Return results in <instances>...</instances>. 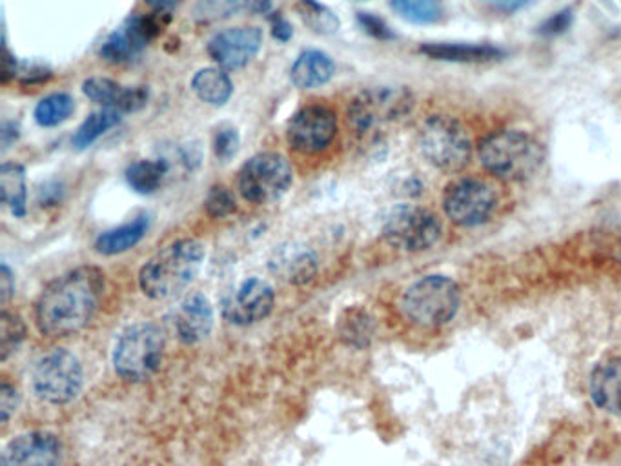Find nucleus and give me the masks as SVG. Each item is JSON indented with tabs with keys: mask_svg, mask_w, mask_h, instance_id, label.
<instances>
[{
	"mask_svg": "<svg viewBox=\"0 0 621 466\" xmlns=\"http://www.w3.org/2000/svg\"><path fill=\"white\" fill-rule=\"evenodd\" d=\"M104 294V274L81 266L52 280L36 300V327L44 336L67 337L88 327Z\"/></svg>",
	"mask_w": 621,
	"mask_h": 466,
	"instance_id": "nucleus-1",
	"label": "nucleus"
},
{
	"mask_svg": "<svg viewBox=\"0 0 621 466\" xmlns=\"http://www.w3.org/2000/svg\"><path fill=\"white\" fill-rule=\"evenodd\" d=\"M204 257V246L196 239L173 241L140 268V290L156 300L181 296L201 272Z\"/></svg>",
	"mask_w": 621,
	"mask_h": 466,
	"instance_id": "nucleus-2",
	"label": "nucleus"
},
{
	"mask_svg": "<svg viewBox=\"0 0 621 466\" xmlns=\"http://www.w3.org/2000/svg\"><path fill=\"white\" fill-rule=\"evenodd\" d=\"M483 168L507 182L533 179L544 167V146L533 135L518 130H502L488 135L477 148Z\"/></svg>",
	"mask_w": 621,
	"mask_h": 466,
	"instance_id": "nucleus-3",
	"label": "nucleus"
},
{
	"mask_svg": "<svg viewBox=\"0 0 621 466\" xmlns=\"http://www.w3.org/2000/svg\"><path fill=\"white\" fill-rule=\"evenodd\" d=\"M166 339L154 322H137L126 328L115 342V372L128 383H143L156 375L165 358Z\"/></svg>",
	"mask_w": 621,
	"mask_h": 466,
	"instance_id": "nucleus-4",
	"label": "nucleus"
},
{
	"mask_svg": "<svg viewBox=\"0 0 621 466\" xmlns=\"http://www.w3.org/2000/svg\"><path fill=\"white\" fill-rule=\"evenodd\" d=\"M412 108L414 95L407 88L381 86L365 89L348 106V126L358 137L368 139L376 137L385 126L404 119Z\"/></svg>",
	"mask_w": 621,
	"mask_h": 466,
	"instance_id": "nucleus-5",
	"label": "nucleus"
},
{
	"mask_svg": "<svg viewBox=\"0 0 621 466\" xmlns=\"http://www.w3.org/2000/svg\"><path fill=\"white\" fill-rule=\"evenodd\" d=\"M460 286L446 275H427L404 292L401 308L418 327H443L460 310Z\"/></svg>",
	"mask_w": 621,
	"mask_h": 466,
	"instance_id": "nucleus-6",
	"label": "nucleus"
},
{
	"mask_svg": "<svg viewBox=\"0 0 621 466\" xmlns=\"http://www.w3.org/2000/svg\"><path fill=\"white\" fill-rule=\"evenodd\" d=\"M420 146L427 161L445 173H457L471 161V137L463 125L449 115H434L425 120Z\"/></svg>",
	"mask_w": 621,
	"mask_h": 466,
	"instance_id": "nucleus-7",
	"label": "nucleus"
},
{
	"mask_svg": "<svg viewBox=\"0 0 621 466\" xmlns=\"http://www.w3.org/2000/svg\"><path fill=\"white\" fill-rule=\"evenodd\" d=\"M32 383L36 398L44 403H72L83 390V364L77 356H73L64 348H55L36 361Z\"/></svg>",
	"mask_w": 621,
	"mask_h": 466,
	"instance_id": "nucleus-8",
	"label": "nucleus"
},
{
	"mask_svg": "<svg viewBox=\"0 0 621 466\" xmlns=\"http://www.w3.org/2000/svg\"><path fill=\"white\" fill-rule=\"evenodd\" d=\"M294 182V170L285 156L264 151L244 162L239 170V193L254 204L280 201Z\"/></svg>",
	"mask_w": 621,
	"mask_h": 466,
	"instance_id": "nucleus-9",
	"label": "nucleus"
},
{
	"mask_svg": "<svg viewBox=\"0 0 621 466\" xmlns=\"http://www.w3.org/2000/svg\"><path fill=\"white\" fill-rule=\"evenodd\" d=\"M440 219L427 208L399 204L387 215L383 237L393 248L403 252H425L441 239Z\"/></svg>",
	"mask_w": 621,
	"mask_h": 466,
	"instance_id": "nucleus-10",
	"label": "nucleus"
},
{
	"mask_svg": "<svg viewBox=\"0 0 621 466\" xmlns=\"http://www.w3.org/2000/svg\"><path fill=\"white\" fill-rule=\"evenodd\" d=\"M497 208V193L488 182L480 179H460L446 187L443 210L452 223L474 229L487 223Z\"/></svg>",
	"mask_w": 621,
	"mask_h": 466,
	"instance_id": "nucleus-11",
	"label": "nucleus"
},
{
	"mask_svg": "<svg viewBox=\"0 0 621 466\" xmlns=\"http://www.w3.org/2000/svg\"><path fill=\"white\" fill-rule=\"evenodd\" d=\"M166 24L168 17L165 11L148 15L137 13L104 41L98 53L109 64L131 63L156 36L161 35Z\"/></svg>",
	"mask_w": 621,
	"mask_h": 466,
	"instance_id": "nucleus-12",
	"label": "nucleus"
},
{
	"mask_svg": "<svg viewBox=\"0 0 621 466\" xmlns=\"http://www.w3.org/2000/svg\"><path fill=\"white\" fill-rule=\"evenodd\" d=\"M337 115L334 109L325 104H310L299 109L288 123L286 139L292 150L299 151L303 156L322 153L336 139Z\"/></svg>",
	"mask_w": 621,
	"mask_h": 466,
	"instance_id": "nucleus-13",
	"label": "nucleus"
},
{
	"mask_svg": "<svg viewBox=\"0 0 621 466\" xmlns=\"http://www.w3.org/2000/svg\"><path fill=\"white\" fill-rule=\"evenodd\" d=\"M275 306V292L266 280L246 279L223 300V317L235 327L264 321Z\"/></svg>",
	"mask_w": 621,
	"mask_h": 466,
	"instance_id": "nucleus-14",
	"label": "nucleus"
},
{
	"mask_svg": "<svg viewBox=\"0 0 621 466\" xmlns=\"http://www.w3.org/2000/svg\"><path fill=\"white\" fill-rule=\"evenodd\" d=\"M261 46V28H230L212 36V41L208 42V55L224 70H241L257 57Z\"/></svg>",
	"mask_w": 621,
	"mask_h": 466,
	"instance_id": "nucleus-15",
	"label": "nucleus"
},
{
	"mask_svg": "<svg viewBox=\"0 0 621 466\" xmlns=\"http://www.w3.org/2000/svg\"><path fill=\"white\" fill-rule=\"evenodd\" d=\"M63 445L52 432H27L11 441L2 454V466H59Z\"/></svg>",
	"mask_w": 621,
	"mask_h": 466,
	"instance_id": "nucleus-16",
	"label": "nucleus"
},
{
	"mask_svg": "<svg viewBox=\"0 0 621 466\" xmlns=\"http://www.w3.org/2000/svg\"><path fill=\"white\" fill-rule=\"evenodd\" d=\"M171 328L185 345L204 341L213 328V306L202 294H190L171 310Z\"/></svg>",
	"mask_w": 621,
	"mask_h": 466,
	"instance_id": "nucleus-17",
	"label": "nucleus"
},
{
	"mask_svg": "<svg viewBox=\"0 0 621 466\" xmlns=\"http://www.w3.org/2000/svg\"><path fill=\"white\" fill-rule=\"evenodd\" d=\"M83 92L88 99L103 104L104 108L115 109L119 114L139 112L145 108L150 97L145 86H123L106 77H92L84 81Z\"/></svg>",
	"mask_w": 621,
	"mask_h": 466,
	"instance_id": "nucleus-18",
	"label": "nucleus"
},
{
	"mask_svg": "<svg viewBox=\"0 0 621 466\" xmlns=\"http://www.w3.org/2000/svg\"><path fill=\"white\" fill-rule=\"evenodd\" d=\"M590 398L598 409L621 417V358L598 364L590 375Z\"/></svg>",
	"mask_w": 621,
	"mask_h": 466,
	"instance_id": "nucleus-19",
	"label": "nucleus"
},
{
	"mask_svg": "<svg viewBox=\"0 0 621 466\" xmlns=\"http://www.w3.org/2000/svg\"><path fill=\"white\" fill-rule=\"evenodd\" d=\"M272 272L291 285H306L317 274V257L308 246L291 244L272 260Z\"/></svg>",
	"mask_w": 621,
	"mask_h": 466,
	"instance_id": "nucleus-20",
	"label": "nucleus"
},
{
	"mask_svg": "<svg viewBox=\"0 0 621 466\" xmlns=\"http://www.w3.org/2000/svg\"><path fill=\"white\" fill-rule=\"evenodd\" d=\"M421 53L434 61L446 63H491L503 57L499 47L491 44H469V42H429L421 46Z\"/></svg>",
	"mask_w": 621,
	"mask_h": 466,
	"instance_id": "nucleus-21",
	"label": "nucleus"
},
{
	"mask_svg": "<svg viewBox=\"0 0 621 466\" xmlns=\"http://www.w3.org/2000/svg\"><path fill=\"white\" fill-rule=\"evenodd\" d=\"M336 75V64L330 55L319 50L301 53L292 66V83L299 89L322 88Z\"/></svg>",
	"mask_w": 621,
	"mask_h": 466,
	"instance_id": "nucleus-22",
	"label": "nucleus"
},
{
	"mask_svg": "<svg viewBox=\"0 0 621 466\" xmlns=\"http://www.w3.org/2000/svg\"><path fill=\"white\" fill-rule=\"evenodd\" d=\"M148 230H150V218L139 215L119 229L101 233L95 241V250L103 255L125 254L143 241Z\"/></svg>",
	"mask_w": 621,
	"mask_h": 466,
	"instance_id": "nucleus-23",
	"label": "nucleus"
},
{
	"mask_svg": "<svg viewBox=\"0 0 621 466\" xmlns=\"http://www.w3.org/2000/svg\"><path fill=\"white\" fill-rule=\"evenodd\" d=\"M337 333L348 347L367 348L376 333V322L365 308L350 306L339 316Z\"/></svg>",
	"mask_w": 621,
	"mask_h": 466,
	"instance_id": "nucleus-24",
	"label": "nucleus"
},
{
	"mask_svg": "<svg viewBox=\"0 0 621 466\" xmlns=\"http://www.w3.org/2000/svg\"><path fill=\"white\" fill-rule=\"evenodd\" d=\"M193 94L210 106H223L233 94V84L229 73L219 67H204L192 78Z\"/></svg>",
	"mask_w": 621,
	"mask_h": 466,
	"instance_id": "nucleus-25",
	"label": "nucleus"
},
{
	"mask_svg": "<svg viewBox=\"0 0 621 466\" xmlns=\"http://www.w3.org/2000/svg\"><path fill=\"white\" fill-rule=\"evenodd\" d=\"M2 202L15 218L27 215V170L19 162H4L0 168Z\"/></svg>",
	"mask_w": 621,
	"mask_h": 466,
	"instance_id": "nucleus-26",
	"label": "nucleus"
},
{
	"mask_svg": "<svg viewBox=\"0 0 621 466\" xmlns=\"http://www.w3.org/2000/svg\"><path fill=\"white\" fill-rule=\"evenodd\" d=\"M168 162L162 161H137L126 170V181L131 190L140 195H151L161 188L165 177L168 176Z\"/></svg>",
	"mask_w": 621,
	"mask_h": 466,
	"instance_id": "nucleus-27",
	"label": "nucleus"
},
{
	"mask_svg": "<svg viewBox=\"0 0 621 466\" xmlns=\"http://www.w3.org/2000/svg\"><path fill=\"white\" fill-rule=\"evenodd\" d=\"M119 123L120 114L115 109L103 108L101 112H94L88 119L84 120L83 125L78 126L72 137V145L77 150H86L98 137H103L106 131L112 130Z\"/></svg>",
	"mask_w": 621,
	"mask_h": 466,
	"instance_id": "nucleus-28",
	"label": "nucleus"
},
{
	"mask_svg": "<svg viewBox=\"0 0 621 466\" xmlns=\"http://www.w3.org/2000/svg\"><path fill=\"white\" fill-rule=\"evenodd\" d=\"M390 6L412 24H435L445 15L441 0H390Z\"/></svg>",
	"mask_w": 621,
	"mask_h": 466,
	"instance_id": "nucleus-29",
	"label": "nucleus"
},
{
	"mask_svg": "<svg viewBox=\"0 0 621 466\" xmlns=\"http://www.w3.org/2000/svg\"><path fill=\"white\" fill-rule=\"evenodd\" d=\"M73 109H75V100L72 99V95L52 94L36 104L33 115H35L36 125L42 128H53L70 119Z\"/></svg>",
	"mask_w": 621,
	"mask_h": 466,
	"instance_id": "nucleus-30",
	"label": "nucleus"
},
{
	"mask_svg": "<svg viewBox=\"0 0 621 466\" xmlns=\"http://www.w3.org/2000/svg\"><path fill=\"white\" fill-rule=\"evenodd\" d=\"M297 13L306 27L319 35H331L339 30V19L336 13L328 10L327 6L319 4L317 0H299Z\"/></svg>",
	"mask_w": 621,
	"mask_h": 466,
	"instance_id": "nucleus-31",
	"label": "nucleus"
},
{
	"mask_svg": "<svg viewBox=\"0 0 621 466\" xmlns=\"http://www.w3.org/2000/svg\"><path fill=\"white\" fill-rule=\"evenodd\" d=\"M241 11L252 13V0H197L193 15L197 21L215 22L238 15Z\"/></svg>",
	"mask_w": 621,
	"mask_h": 466,
	"instance_id": "nucleus-32",
	"label": "nucleus"
},
{
	"mask_svg": "<svg viewBox=\"0 0 621 466\" xmlns=\"http://www.w3.org/2000/svg\"><path fill=\"white\" fill-rule=\"evenodd\" d=\"M27 339V327L15 311H2L0 316V359L8 361Z\"/></svg>",
	"mask_w": 621,
	"mask_h": 466,
	"instance_id": "nucleus-33",
	"label": "nucleus"
},
{
	"mask_svg": "<svg viewBox=\"0 0 621 466\" xmlns=\"http://www.w3.org/2000/svg\"><path fill=\"white\" fill-rule=\"evenodd\" d=\"M204 206H207L208 215H212V218L215 219L229 218V215H232V213L238 210L233 193L230 192L229 188L223 187V184H218V187H213L212 190L208 192Z\"/></svg>",
	"mask_w": 621,
	"mask_h": 466,
	"instance_id": "nucleus-34",
	"label": "nucleus"
},
{
	"mask_svg": "<svg viewBox=\"0 0 621 466\" xmlns=\"http://www.w3.org/2000/svg\"><path fill=\"white\" fill-rule=\"evenodd\" d=\"M241 137L233 126H221L213 137V151L219 161L229 162L238 156Z\"/></svg>",
	"mask_w": 621,
	"mask_h": 466,
	"instance_id": "nucleus-35",
	"label": "nucleus"
},
{
	"mask_svg": "<svg viewBox=\"0 0 621 466\" xmlns=\"http://www.w3.org/2000/svg\"><path fill=\"white\" fill-rule=\"evenodd\" d=\"M572 21H575L572 10H570V8H565V10L558 11V13H555L550 19H547V21L539 27V33L545 36L561 35V33L567 32V30L572 27Z\"/></svg>",
	"mask_w": 621,
	"mask_h": 466,
	"instance_id": "nucleus-36",
	"label": "nucleus"
},
{
	"mask_svg": "<svg viewBox=\"0 0 621 466\" xmlns=\"http://www.w3.org/2000/svg\"><path fill=\"white\" fill-rule=\"evenodd\" d=\"M358 21L362 30H365L368 35H372L373 39H379V41H390V39H393V33L389 24H387L383 19L373 15V13H359Z\"/></svg>",
	"mask_w": 621,
	"mask_h": 466,
	"instance_id": "nucleus-37",
	"label": "nucleus"
},
{
	"mask_svg": "<svg viewBox=\"0 0 621 466\" xmlns=\"http://www.w3.org/2000/svg\"><path fill=\"white\" fill-rule=\"evenodd\" d=\"M19 404H21V394L19 390L13 386V384L4 381L2 386H0V414H2V423H8L11 415L15 414L19 410Z\"/></svg>",
	"mask_w": 621,
	"mask_h": 466,
	"instance_id": "nucleus-38",
	"label": "nucleus"
},
{
	"mask_svg": "<svg viewBox=\"0 0 621 466\" xmlns=\"http://www.w3.org/2000/svg\"><path fill=\"white\" fill-rule=\"evenodd\" d=\"M270 27H272V35H274L275 41L288 42L294 35L291 22L286 21L281 13H274L270 17Z\"/></svg>",
	"mask_w": 621,
	"mask_h": 466,
	"instance_id": "nucleus-39",
	"label": "nucleus"
},
{
	"mask_svg": "<svg viewBox=\"0 0 621 466\" xmlns=\"http://www.w3.org/2000/svg\"><path fill=\"white\" fill-rule=\"evenodd\" d=\"M15 294V277L11 274L10 266L2 265L0 268V303L8 305V300Z\"/></svg>",
	"mask_w": 621,
	"mask_h": 466,
	"instance_id": "nucleus-40",
	"label": "nucleus"
},
{
	"mask_svg": "<svg viewBox=\"0 0 621 466\" xmlns=\"http://www.w3.org/2000/svg\"><path fill=\"white\" fill-rule=\"evenodd\" d=\"M19 75V70H17V61L13 55H11L8 46H4V64H2V83H10L11 78H15Z\"/></svg>",
	"mask_w": 621,
	"mask_h": 466,
	"instance_id": "nucleus-41",
	"label": "nucleus"
},
{
	"mask_svg": "<svg viewBox=\"0 0 621 466\" xmlns=\"http://www.w3.org/2000/svg\"><path fill=\"white\" fill-rule=\"evenodd\" d=\"M21 130H19V125L15 123H4L2 126V131H0V139H2V150H8L17 139H19Z\"/></svg>",
	"mask_w": 621,
	"mask_h": 466,
	"instance_id": "nucleus-42",
	"label": "nucleus"
},
{
	"mask_svg": "<svg viewBox=\"0 0 621 466\" xmlns=\"http://www.w3.org/2000/svg\"><path fill=\"white\" fill-rule=\"evenodd\" d=\"M488 4L494 6L497 10L508 11V13H513V11L522 10L525 6L530 4L533 0H485Z\"/></svg>",
	"mask_w": 621,
	"mask_h": 466,
	"instance_id": "nucleus-43",
	"label": "nucleus"
},
{
	"mask_svg": "<svg viewBox=\"0 0 621 466\" xmlns=\"http://www.w3.org/2000/svg\"><path fill=\"white\" fill-rule=\"evenodd\" d=\"M151 8H156L157 11H170L176 8L181 0H145Z\"/></svg>",
	"mask_w": 621,
	"mask_h": 466,
	"instance_id": "nucleus-44",
	"label": "nucleus"
}]
</instances>
